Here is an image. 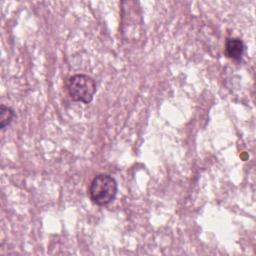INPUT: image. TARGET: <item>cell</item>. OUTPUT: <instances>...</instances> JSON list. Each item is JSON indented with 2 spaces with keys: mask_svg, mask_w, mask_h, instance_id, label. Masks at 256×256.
Masks as SVG:
<instances>
[{
  "mask_svg": "<svg viewBox=\"0 0 256 256\" xmlns=\"http://www.w3.org/2000/svg\"><path fill=\"white\" fill-rule=\"evenodd\" d=\"M118 191V185L114 177L101 173L96 175L89 186L91 201L99 206H105L114 201Z\"/></svg>",
  "mask_w": 256,
  "mask_h": 256,
  "instance_id": "obj_1",
  "label": "cell"
},
{
  "mask_svg": "<svg viewBox=\"0 0 256 256\" xmlns=\"http://www.w3.org/2000/svg\"><path fill=\"white\" fill-rule=\"evenodd\" d=\"M66 89L72 100L88 104L93 100L97 86L92 77L86 74H75L67 79Z\"/></svg>",
  "mask_w": 256,
  "mask_h": 256,
  "instance_id": "obj_2",
  "label": "cell"
},
{
  "mask_svg": "<svg viewBox=\"0 0 256 256\" xmlns=\"http://www.w3.org/2000/svg\"><path fill=\"white\" fill-rule=\"evenodd\" d=\"M225 53L226 55L235 61L241 60L244 54V43L240 38L232 37L227 38L225 42Z\"/></svg>",
  "mask_w": 256,
  "mask_h": 256,
  "instance_id": "obj_3",
  "label": "cell"
},
{
  "mask_svg": "<svg viewBox=\"0 0 256 256\" xmlns=\"http://www.w3.org/2000/svg\"><path fill=\"white\" fill-rule=\"evenodd\" d=\"M15 117L14 110L9 107L2 104L0 106V128L1 130H4L7 126H9L12 122V120Z\"/></svg>",
  "mask_w": 256,
  "mask_h": 256,
  "instance_id": "obj_4",
  "label": "cell"
}]
</instances>
